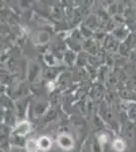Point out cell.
I'll list each match as a JSON object with an SVG mask.
<instances>
[{
    "label": "cell",
    "instance_id": "obj_1",
    "mask_svg": "<svg viewBox=\"0 0 136 152\" xmlns=\"http://www.w3.org/2000/svg\"><path fill=\"white\" fill-rule=\"evenodd\" d=\"M28 130H29V125L26 123H23L18 126V128H17V132H18L21 135H24V133H26Z\"/></svg>",
    "mask_w": 136,
    "mask_h": 152
}]
</instances>
